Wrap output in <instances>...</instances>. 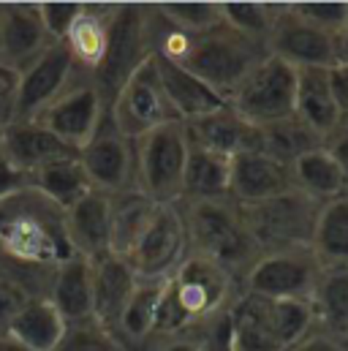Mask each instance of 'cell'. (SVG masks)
I'll return each instance as SVG.
<instances>
[{"mask_svg":"<svg viewBox=\"0 0 348 351\" xmlns=\"http://www.w3.org/2000/svg\"><path fill=\"white\" fill-rule=\"evenodd\" d=\"M188 248L196 256H204L223 267L234 280H245L253 264L261 259L259 245L245 229L240 204L232 196L223 199H185L177 204Z\"/></svg>","mask_w":348,"mask_h":351,"instance_id":"cell-1","label":"cell"},{"mask_svg":"<svg viewBox=\"0 0 348 351\" xmlns=\"http://www.w3.org/2000/svg\"><path fill=\"white\" fill-rule=\"evenodd\" d=\"M0 248L38 264L71 259L74 248L66 234V210L33 185L0 199Z\"/></svg>","mask_w":348,"mask_h":351,"instance_id":"cell-2","label":"cell"},{"mask_svg":"<svg viewBox=\"0 0 348 351\" xmlns=\"http://www.w3.org/2000/svg\"><path fill=\"white\" fill-rule=\"evenodd\" d=\"M245 229L251 232L253 243L264 254L277 251H294V248H310L316 221L321 213V202L305 196L297 188H288L272 199L240 204Z\"/></svg>","mask_w":348,"mask_h":351,"instance_id":"cell-3","label":"cell"},{"mask_svg":"<svg viewBox=\"0 0 348 351\" xmlns=\"http://www.w3.org/2000/svg\"><path fill=\"white\" fill-rule=\"evenodd\" d=\"M150 58H153L150 5H139V3L117 5L112 30H109L106 55L95 69V74H90V82L101 93L106 106Z\"/></svg>","mask_w":348,"mask_h":351,"instance_id":"cell-4","label":"cell"},{"mask_svg":"<svg viewBox=\"0 0 348 351\" xmlns=\"http://www.w3.org/2000/svg\"><path fill=\"white\" fill-rule=\"evenodd\" d=\"M136 150V188L156 204H179L188 164V134L177 120L139 139Z\"/></svg>","mask_w":348,"mask_h":351,"instance_id":"cell-5","label":"cell"},{"mask_svg":"<svg viewBox=\"0 0 348 351\" xmlns=\"http://www.w3.org/2000/svg\"><path fill=\"white\" fill-rule=\"evenodd\" d=\"M297 95V69L280 58L266 55L251 69V74L229 95V106L251 125L264 128L275 120L294 114Z\"/></svg>","mask_w":348,"mask_h":351,"instance_id":"cell-6","label":"cell"},{"mask_svg":"<svg viewBox=\"0 0 348 351\" xmlns=\"http://www.w3.org/2000/svg\"><path fill=\"white\" fill-rule=\"evenodd\" d=\"M169 283L188 319V327L232 311L243 294L240 280H234L223 267L196 254L185 256V262L177 267Z\"/></svg>","mask_w":348,"mask_h":351,"instance_id":"cell-7","label":"cell"},{"mask_svg":"<svg viewBox=\"0 0 348 351\" xmlns=\"http://www.w3.org/2000/svg\"><path fill=\"white\" fill-rule=\"evenodd\" d=\"M109 117L128 139H139V136H145L161 125H169V123L179 120L172 104H169V98H166V93H164L153 58L112 98Z\"/></svg>","mask_w":348,"mask_h":351,"instance_id":"cell-8","label":"cell"},{"mask_svg":"<svg viewBox=\"0 0 348 351\" xmlns=\"http://www.w3.org/2000/svg\"><path fill=\"white\" fill-rule=\"evenodd\" d=\"M321 272L324 264L313 248L264 254L243 280V291L264 300H313Z\"/></svg>","mask_w":348,"mask_h":351,"instance_id":"cell-9","label":"cell"},{"mask_svg":"<svg viewBox=\"0 0 348 351\" xmlns=\"http://www.w3.org/2000/svg\"><path fill=\"white\" fill-rule=\"evenodd\" d=\"M79 164L85 169L92 191L114 196L136 188V150L134 139H128L109 117L101 120L95 136L79 150Z\"/></svg>","mask_w":348,"mask_h":351,"instance_id":"cell-10","label":"cell"},{"mask_svg":"<svg viewBox=\"0 0 348 351\" xmlns=\"http://www.w3.org/2000/svg\"><path fill=\"white\" fill-rule=\"evenodd\" d=\"M106 112H109L106 101L101 98L95 85L90 82V77L79 71L71 80V85L63 90L33 123H41L47 131H52L69 147L82 150L95 136Z\"/></svg>","mask_w":348,"mask_h":351,"instance_id":"cell-11","label":"cell"},{"mask_svg":"<svg viewBox=\"0 0 348 351\" xmlns=\"http://www.w3.org/2000/svg\"><path fill=\"white\" fill-rule=\"evenodd\" d=\"M188 254L190 248L179 207L158 204L153 221L125 262L134 267L139 280H169Z\"/></svg>","mask_w":348,"mask_h":351,"instance_id":"cell-12","label":"cell"},{"mask_svg":"<svg viewBox=\"0 0 348 351\" xmlns=\"http://www.w3.org/2000/svg\"><path fill=\"white\" fill-rule=\"evenodd\" d=\"M266 52L294 69H332L335 36L302 19L291 3H275V19L266 38Z\"/></svg>","mask_w":348,"mask_h":351,"instance_id":"cell-13","label":"cell"},{"mask_svg":"<svg viewBox=\"0 0 348 351\" xmlns=\"http://www.w3.org/2000/svg\"><path fill=\"white\" fill-rule=\"evenodd\" d=\"M79 74L69 47L63 41L52 44L30 69H25L16 80V98H14V117L11 123H33L71 80Z\"/></svg>","mask_w":348,"mask_h":351,"instance_id":"cell-14","label":"cell"},{"mask_svg":"<svg viewBox=\"0 0 348 351\" xmlns=\"http://www.w3.org/2000/svg\"><path fill=\"white\" fill-rule=\"evenodd\" d=\"M52 44L38 3H0V66L19 77Z\"/></svg>","mask_w":348,"mask_h":351,"instance_id":"cell-15","label":"cell"},{"mask_svg":"<svg viewBox=\"0 0 348 351\" xmlns=\"http://www.w3.org/2000/svg\"><path fill=\"white\" fill-rule=\"evenodd\" d=\"M0 150L27 177H33L36 172H41L58 161H69V158L79 156V150L60 142L41 123H8V125H3Z\"/></svg>","mask_w":348,"mask_h":351,"instance_id":"cell-16","label":"cell"},{"mask_svg":"<svg viewBox=\"0 0 348 351\" xmlns=\"http://www.w3.org/2000/svg\"><path fill=\"white\" fill-rule=\"evenodd\" d=\"M182 125H185V134H188L190 145H199L204 150L221 153L226 158L259 150V128L245 123L229 104L223 109L212 112V114L188 120Z\"/></svg>","mask_w":348,"mask_h":351,"instance_id":"cell-17","label":"cell"},{"mask_svg":"<svg viewBox=\"0 0 348 351\" xmlns=\"http://www.w3.org/2000/svg\"><path fill=\"white\" fill-rule=\"evenodd\" d=\"M291 185V169L272 161L261 150L240 153L232 158V175H229V196L237 204H253L272 199Z\"/></svg>","mask_w":348,"mask_h":351,"instance_id":"cell-18","label":"cell"},{"mask_svg":"<svg viewBox=\"0 0 348 351\" xmlns=\"http://www.w3.org/2000/svg\"><path fill=\"white\" fill-rule=\"evenodd\" d=\"M66 234L74 256L98 262L109 256V196L90 191L66 210Z\"/></svg>","mask_w":348,"mask_h":351,"instance_id":"cell-19","label":"cell"},{"mask_svg":"<svg viewBox=\"0 0 348 351\" xmlns=\"http://www.w3.org/2000/svg\"><path fill=\"white\" fill-rule=\"evenodd\" d=\"M153 63H156L158 80L164 85V93H166L172 109L177 112L179 123H188V120L212 114V112H218V109L226 106V101L215 90L207 88L201 80H196L190 71H185L179 63L169 60L166 55L153 52Z\"/></svg>","mask_w":348,"mask_h":351,"instance_id":"cell-20","label":"cell"},{"mask_svg":"<svg viewBox=\"0 0 348 351\" xmlns=\"http://www.w3.org/2000/svg\"><path fill=\"white\" fill-rule=\"evenodd\" d=\"M139 278L134 267L120 256H103L92 262V319L114 332V324L136 289Z\"/></svg>","mask_w":348,"mask_h":351,"instance_id":"cell-21","label":"cell"},{"mask_svg":"<svg viewBox=\"0 0 348 351\" xmlns=\"http://www.w3.org/2000/svg\"><path fill=\"white\" fill-rule=\"evenodd\" d=\"M117 5L114 3H82V11L77 16V22L71 25L69 36H66V47L77 63V69L82 74H95V69L101 66L106 47H109V30H112V19H114Z\"/></svg>","mask_w":348,"mask_h":351,"instance_id":"cell-22","label":"cell"},{"mask_svg":"<svg viewBox=\"0 0 348 351\" xmlns=\"http://www.w3.org/2000/svg\"><path fill=\"white\" fill-rule=\"evenodd\" d=\"M294 114L308 123L319 136H330L340 128L343 112L332 95L330 69H297V95H294Z\"/></svg>","mask_w":348,"mask_h":351,"instance_id":"cell-23","label":"cell"},{"mask_svg":"<svg viewBox=\"0 0 348 351\" xmlns=\"http://www.w3.org/2000/svg\"><path fill=\"white\" fill-rule=\"evenodd\" d=\"M158 204L150 202L139 188L109 196V251L112 256L128 259L153 221Z\"/></svg>","mask_w":348,"mask_h":351,"instance_id":"cell-24","label":"cell"},{"mask_svg":"<svg viewBox=\"0 0 348 351\" xmlns=\"http://www.w3.org/2000/svg\"><path fill=\"white\" fill-rule=\"evenodd\" d=\"M49 302L58 308L66 324L92 319V264L82 256L58 264Z\"/></svg>","mask_w":348,"mask_h":351,"instance_id":"cell-25","label":"cell"},{"mask_svg":"<svg viewBox=\"0 0 348 351\" xmlns=\"http://www.w3.org/2000/svg\"><path fill=\"white\" fill-rule=\"evenodd\" d=\"M66 319L49 300H27L11 319L5 335L33 351H55L66 335Z\"/></svg>","mask_w":348,"mask_h":351,"instance_id":"cell-26","label":"cell"},{"mask_svg":"<svg viewBox=\"0 0 348 351\" xmlns=\"http://www.w3.org/2000/svg\"><path fill=\"white\" fill-rule=\"evenodd\" d=\"M164 286H166V280H139L136 289L131 291V297L114 324V335L131 351H142L145 343L153 338L156 313H158Z\"/></svg>","mask_w":348,"mask_h":351,"instance_id":"cell-27","label":"cell"},{"mask_svg":"<svg viewBox=\"0 0 348 351\" xmlns=\"http://www.w3.org/2000/svg\"><path fill=\"white\" fill-rule=\"evenodd\" d=\"M319 147H324V136H319L297 114H288L283 120H275V123L259 128V150L288 169L294 161H299L302 156H308Z\"/></svg>","mask_w":348,"mask_h":351,"instance_id":"cell-28","label":"cell"},{"mask_svg":"<svg viewBox=\"0 0 348 351\" xmlns=\"http://www.w3.org/2000/svg\"><path fill=\"white\" fill-rule=\"evenodd\" d=\"M229 175H232V158L188 142L182 202L185 199H223V196H229Z\"/></svg>","mask_w":348,"mask_h":351,"instance_id":"cell-29","label":"cell"},{"mask_svg":"<svg viewBox=\"0 0 348 351\" xmlns=\"http://www.w3.org/2000/svg\"><path fill=\"white\" fill-rule=\"evenodd\" d=\"M310 302L316 327L348 341V267H324Z\"/></svg>","mask_w":348,"mask_h":351,"instance_id":"cell-30","label":"cell"},{"mask_svg":"<svg viewBox=\"0 0 348 351\" xmlns=\"http://www.w3.org/2000/svg\"><path fill=\"white\" fill-rule=\"evenodd\" d=\"M291 185L321 204L348 193L340 167L335 164L327 147H319L291 164Z\"/></svg>","mask_w":348,"mask_h":351,"instance_id":"cell-31","label":"cell"},{"mask_svg":"<svg viewBox=\"0 0 348 351\" xmlns=\"http://www.w3.org/2000/svg\"><path fill=\"white\" fill-rule=\"evenodd\" d=\"M310 248L324 267H348V193L321 204Z\"/></svg>","mask_w":348,"mask_h":351,"instance_id":"cell-32","label":"cell"},{"mask_svg":"<svg viewBox=\"0 0 348 351\" xmlns=\"http://www.w3.org/2000/svg\"><path fill=\"white\" fill-rule=\"evenodd\" d=\"M232 322H234L232 351H283V346L269 332L264 297L243 291L232 308Z\"/></svg>","mask_w":348,"mask_h":351,"instance_id":"cell-33","label":"cell"},{"mask_svg":"<svg viewBox=\"0 0 348 351\" xmlns=\"http://www.w3.org/2000/svg\"><path fill=\"white\" fill-rule=\"evenodd\" d=\"M30 185L36 191H41L47 199H52L58 207L69 210L74 207L85 193H90V182H87V175L79 164V156L77 158H69V161H58L41 172L30 177Z\"/></svg>","mask_w":348,"mask_h":351,"instance_id":"cell-34","label":"cell"},{"mask_svg":"<svg viewBox=\"0 0 348 351\" xmlns=\"http://www.w3.org/2000/svg\"><path fill=\"white\" fill-rule=\"evenodd\" d=\"M58 264H38L11 256L0 248V280L11 286L25 302L27 300H49L52 283H55Z\"/></svg>","mask_w":348,"mask_h":351,"instance_id":"cell-35","label":"cell"},{"mask_svg":"<svg viewBox=\"0 0 348 351\" xmlns=\"http://www.w3.org/2000/svg\"><path fill=\"white\" fill-rule=\"evenodd\" d=\"M266 324L272 338L291 349L316 327V313L310 300H266Z\"/></svg>","mask_w":348,"mask_h":351,"instance_id":"cell-36","label":"cell"},{"mask_svg":"<svg viewBox=\"0 0 348 351\" xmlns=\"http://www.w3.org/2000/svg\"><path fill=\"white\" fill-rule=\"evenodd\" d=\"M156 8L166 25L185 36H201L223 22L221 3H164Z\"/></svg>","mask_w":348,"mask_h":351,"instance_id":"cell-37","label":"cell"},{"mask_svg":"<svg viewBox=\"0 0 348 351\" xmlns=\"http://www.w3.org/2000/svg\"><path fill=\"white\" fill-rule=\"evenodd\" d=\"M221 11L229 27L266 47L272 19H275V3H221Z\"/></svg>","mask_w":348,"mask_h":351,"instance_id":"cell-38","label":"cell"},{"mask_svg":"<svg viewBox=\"0 0 348 351\" xmlns=\"http://www.w3.org/2000/svg\"><path fill=\"white\" fill-rule=\"evenodd\" d=\"M55 351H131L109 327H103L95 319L74 322L66 327L63 341Z\"/></svg>","mask_w":348,"mask_h":351,"instance_id":"cell-39","label":"cell"},{"mask_svg":"<svg viewBox=\"0 0 348 351\" xmlns=\"http://www.w3.org/2000/svg\"><path fill=\"white\" fill-rule=\"evenodd\" d=\"M185 332H190L204 351H232L234 343V322H232V311L218 313L207 322L190 324Z\"/></svg>","mask_w":348,"mask_h":351,"instance_id":"cell-40","label":"cell"},{"mask_svg":"<svg viewBox=\"0 0 348 351\" xmlns=\"http://www.w3.org/2000/svg\"><path fill=\"white\" fill-rule=\"evenodd\" d=\"M291 8L330 36H338L348 25V3H291Z\"/></svg>","mask_w":348,"mask_h":351,"instance_id":"cell-41","label":"cell"},{"mask_svg":"<svg viewBox=\"0 0 348 351\" xmlns=\"http://www.w3.org/2000/svg\"><path fill=\"white\" fill-rule=\"evenodd\" d=\"M185 330H188V319H185V313H182V308H179V302L174 297L172 283L166 280L164 294H161V302H158V313H156L153 338H169V335H179Z\"/></svg>","mask_w":348,"mask_h":351,"instance_id":"cell-42","label":"cell"},{"mask_svg":"<svg viewBox=\"0 0 348 351\" xmlns=\"http://www.w3.org/2000/svg\"><path fill=\"white\" fill-rule=\"evenodd\" d=\"M38 11L52 41H66L71 25L82 11V3H38Z\"/></svg>","mask_w":348,"mask_h":351,"instance_id":"cell-43","label":"cell"},{"mask_svg":"<svg viewBox=\"0 0 348 351\" xmlns=\"http://www.w3.org/2000/svg\"><path fill=\"white\" fill-rule=\"evenodd\" d=\"M286 351H348V341H340V338L313 327L302 341H297L291 349Z\"/></svg>","mask_w":348,"mask_h":351,"instance_id":"cell-44","label":"cell"},{"mask_svg":"<svg viewBox=\"0 0 348 351\" xmlns=\"http://www.w3.org/2000/svg\"><path fill=\"white\" fill-rule=\"evenodd\" d=\"M22 188H30V177L25 175V172H19V169L5 158V153L0 150V199L16 193V191H22Z\"/></svg>","mask_w":348,"mask_h":351,"instance_id":"cell-45","label":"cell"},{"mask_svg":"<svg viewBox=\"0 0 348 351\" xmlns=\"http://www.w3.org/2000/svg\"><path fill=\"white\" fill-rule=\"evenodd\" d=\"M16 74L0 66V128L11 123L14 117V98H16Z\"/></svg>","mask_w":348,"mask_h":351,"instance_id":"cell-46","label":"cell"},{"mask_svg":"<svg viewBox=\"0 0 348 351\" xmlns=\"http://www.w3.org/2000/svg\"><path fill=\"white\" fill-rule=\"evenodd\" d=\"M324 147L330 150V156L335 158V164L340 167V175L346 180V191H348V131L340 125L335 128L327 139H324Z\"/></svg>","mask_w":348,"mask_h":351,"instance_id":"cell-47","label":"cell"},{"mask_svg":"<svg viewBox=\"0 0 348 351\" xmlns=\"http://www.w3.org/2000/svg\"><path fill=\"white\" fill-rule=\"evenodd\" d=\"M142 351H204L201 343L190 335V332H179V335H169V338H153L145 343Z\"/></svg>","mask_w":348,"mask_h":351,"instance_id":"cell-48","label":"cell"},{"mask_svg":"<svg viewBox=\"0 0 348 351\" xmlns=\"http://www.w3.org/2000/svg\"><path fill=\"white\" fill-rule=\"evenodd\" d=\"M22 305H25V300H22L11 286H5V283L0 280V335H5L11 319L16 316V311H19Z\"/></svg>","mask_w":348,"mask_h":351,"instance_id":"cell-49","label":"cell"},{"mask_svg":"<svg viewBox=\"0 0 348 351\" xmlns=\"http://www.w3.org/2000/svg\"><path fill=\"white\" fill-rule=\"evenodd\" d=\"M330 85H332V95L340 106V112H348V63H335L330 69Z\"/></svg>","mask_w":348,"mask_h":351,"instance_id":"cell-50","label":"cell"},{"mask_svg":"<svg viewBox=\"0 0 348 351\" xmlns=\"http://www.w3.org/2000/svg\"><path fill=\"white\" fill-rule=\"evenodd\" d=\"M335 63H348V25L335 36Z\"/></svg>","mask_w":348,"mask_h":351,"instance_id":"cell-51","label":"cell"},{"mask_svg":"<svg viewBox=\"0 0 348 351\" xmlns=\"http://www.w3.org/2000/svg\"><path fill=\"white\" fill-rule=\"evenodd\" d=\"M0 351H33L27 346H22L19 341H14L11 335H0Z\"/></svg>","mask_w":348,"mask_h":351,"instance_id":"cell-52","label":"cell"},{"mask_svg":"<svg viewBox=\"0 0 348 351\" xmlns=\"http://www.w3.org/2000/svg\"><path fill=\"white\" fill-rule=\"evenodd\" d=\"M340 125H343V128H346V131H348V112H346V114H343V120H340Z\"/></svg>","mask_w":348,"mask_h":351,"instance_id":"cell-53","label":"cell"},{"mask_svg":"<svg viewBox=\"0 0 348 351\" xmlns=\"http://www.w3.org/2000/svg\"><path fill=\"white\" fill-rule=\"evenodd\" d=\"M0 136H3V128H0Z\"/></svg>","mask_w":348,"mask_h":351,"instance_id":"cell-54","label":"cell"}]
</instances>
